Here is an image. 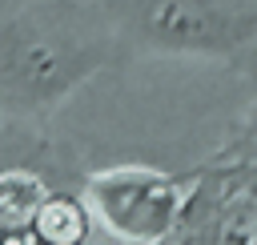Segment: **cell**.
Returning a JSON list of instances; mask_svg holds the SVG:
<instances>
[{"label": "cell", "instance_id": "3957f363", "mask_svg": "<svg viewBox=\"0 0 257 245\" xmlns=\"http://www.w3.org/2000/svg\"><path fill=\"white\" fill-rule=\"evenodd\" d=\"M124 32L153 52L233 60L257 40V12L241 0H124Z\"/></svg>", "mask_w": 257, "mask_h": 245}, {"label": "cell", "instance_id": "5b68a950", "mask_svg": "<svg viewBox=\"0 0 257 245\" xmlns=\"http://www.w3.org/2000/svg\"><path fill=\"white\" fill-rule=\"evenodd\" d=\"M52 189L32 169H0V221H32Z\"/></svg>", "mask_w": 257, "mask_h": 245}, {"label": "cell", "instance_id": "8992f818", "mask_svg": "<svg viewBox=\"0 0 257 245\" xmlns=\"http://www.w3.org/2000/svg\"><path fill=\"white\" fill-rule=\"evenodd\" d=\"M0 245H44L32 221H0Z\"/></svg>", "mask_w": 257, "mask_h": 245}, {"label": "cell", "instance_id": "277c9868", "mask_svg": "<svg viewBox=\"0 0 257 245\" xmlns=\"http://www.w3.org/2000/svg\"><path fill=\"white\" fill-rule=\"evenodd\" d=\"M32 229L44 245H84L88 233H92V217H88V205L84 197H72V193H52L36 217H32Z\"/></svg>", "mask_w": 257, "mask_h": 245}, {"label": "cell", "instance_id": "6da1fadb", "mask_svg": "<svg viewBox=\"0 0 257 245\" xmlns=\"http://www.w3.org/2000/svg\"><path fill=\"white\" fill-rule=\"evenodd\" d=\"M108 52V32L76 8H28L0 24V108L12 116L56 112Z\"/></svg>", "mask_w": 257, "mask_h": 245}, {"label": "cell", "instance_id": "7a4b0ae2", "mask_svg": "<svg viewBox=\"0 0 257 245\" xmlns=\"http://www.w3.org/2000/svg\"><path fill=\"white\" fill-rule=\"evenodd\" d=\"M193 197V177H177L153 165H108L84 185L92 229L116 245H165L185 229Z\"/></svg>", "mask_w": 257, "mask_h": 245}]
</instances>
